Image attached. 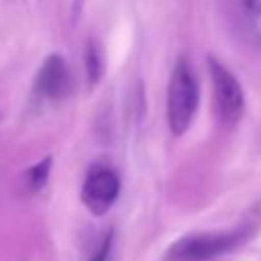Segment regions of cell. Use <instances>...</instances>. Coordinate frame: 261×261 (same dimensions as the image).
Instances as JSON below:
<instances>
[{
	"instance_id": "obj_1",
	"label": "cell",
	"mask_w": 261,
	"mask_h": 261,
	"mask_svg": "<svg viewBox=\"0 0 261 261\" xmlns=\"http://www.w3.org/2000/svg\"><path fill=\"white\" fill-rule=\"evenodd\" d=\"M198 110V82L192 73L190 63L181 57L177 59L167 88V124L169 130L179 137L184 135Z\"/></svg>"
},
{
	"instance_id": "obj_5",
	"label": "cell",
	"mask_w": 261,
	"mask_h": 261,
	"mask_svg": "<svg viewBox=\"0 0 261 261\" xmlns=\"http://www.w3.org/2000/svg\"><path fill=\"white\" fill-rule=\"evenodd\" d=\"M71 90V73L67 61L59 55L53 53L49 55L35 80V96L41 100H61L69 94Z\"/></svg>"
},
{
	"instance_id": "obj_7",
	"label": "cell",
	"mask_w": 261,
	"mask_h": 261,
	"mask_svg": "<svg viewBox=\"0 0 261 261\" xmlns=\"http://www.w3.org/2000/svg\"><path fill=\"white\" fill-rule=\"evenodd\" d=\"M51 163H53V159H51V157H45V159H41L37 165H33V167L27 171V184H29V190L39 192V190L47 184V179H49V171H51Z\"/></svg>"
},
{
	"instance_id": "obj_8",
	"label": "cell",
	"mask_w": 261,
	"mask_h": 261,
	"mask_svg": "<svg viewBox=\"0 0 261 261\" xmlns=\"http://www.w3.org/2000/svg\"><path fill=\"white\" fill-rule=\"evenodd\" d=\"M112 243H114V232H112V230H108V232L104 234V239L98 243V247H96L94 255H92L88 261H108L110 251H112Z\"/></svg>"
},
{
	"instance_id": "obj_6",
	"label": "cell",
	"mask_w": 261,
	"mask_h": 261,
	"mask_svg": "<svg viewBox=\"0 0 261 261\" xmlns=\"http://www.w3.org/2000/svg\"><path fill=\"white\" fill-rule=\"evenodd\" d=\"M84 63H86V73H88L90 84H98L102 80V73H104V51L96 39L88 41Z\"/></svg>"
},
{
	"instance_id": "obj_2",
	"label": "cell",
	"mask_w": 261,
	"mask_h": 261,
	"mask_svg": "<svg viewBox=\"0 0 261 261\" xmlns=\"http://www.w3.org/2000/svg\"><path fill=\"white\" fill-rule=\"evenodd\" d=\"M245 239V232H218V234H192L177 241L169 253V261H208L216 255L228 253L239 247Z\"/></svg>"
},
{
	"instance_id": "obj_3",
	"label": "cell",
	"mask_w": 261,
	"mask_h": 261,
	"mask_svg": "<svg viewBox=\"0 0 261 261\" xmlns=\"http://www.w3.org/2000/svg\"><path fill=\"white\" fill-rule=\"evenodd\" d=\"M208 67H210L218 118L226 126H232L234 122H239V118L243 116V110H245V96H243L241 84L222 63H218L212 57L208 59Z\"/></svg>"
},
{
	"instance_id": "obj_9",
	"label": "cell",
	"mask_w": 261,
	"mask_h": 261,
	"mask_svg": "<svg viewBox=\"0 0 261 261\" xmlns=\"http://www.w3.org/2000/svg\"><path fill=\"white\" fill-rule=\"evenodd\" d=\"M245 2L253 14H261V0H245Z\"/></svg>"
},
{
	"instance_id": "obj_4",
	"label": "cell",
	"mask_w": 261,
	"mask_h": 261,
	"mask_svg": "<svg viewBox=\"0 0 261 261\" xmlns=\"http://www.w3.org/2000/svg\"><path fill=\"white\" fill-rule=\"evenodd\" d=\"M118 194H120V177L110 165L98 163L88 171L82 186V200L92 214L96 216L106 214L108 208L116 202Z\"/></svg>"
}]
</instances>
